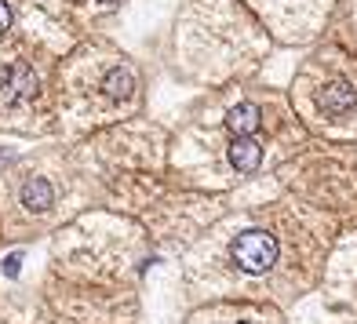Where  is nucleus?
Wrapping results in <instances>:
<instances>
[{"label":"nucleus","mask_w":357,"mask_h":324,"mask_svg":"<svg viewBox=\"0 0 357 324\" xmlns=\"http://www.w3.org/2000/svg\"><path fill=\"white\" fill-rule=\"evenodd\" d=\"M343 219L306 204L273 175L241 186V204L178 255L186 310L215 299L273 302L291 310L321 288Z\"/></svg>","instance_id":"1"},{"label":"nucleus","mask_w":357,"mask_h":324,"mask_svg":"<svg viewBox=\"0 0 357 324\" xmlns=\"http://www.w3.org/2000/svg\"><path fill=\"white\" fill-rule=\"evenodd\" d=\"M157 255L135 215L91 208L47 237L40 295L73 324H139L142 277Z\"/></svg>","instance_id":"2"},{"label":"nucleus","mask_w":357,"mask_h":324,"mask_svg":"<svg viewBox=\"0 0 357 324\" xmlns=\"http://www.w3.org/2000/svg\"><path fill=\"white\" fill-rule=\"evenodd\" d=\"M310 146L296 109L259 95H234L215 113H201L186 132L172 135V179L186 190L237 193L273 175Z\"/></svg>","instance_id":"3"},{"label":"nucleus","mask_w":357,"mask_h":324,"mask_svg":"<svg viewBox=\"0 0 357 324\" xmlns=\"http://www.w3.org/2000/svg\"><path fill=\"white\" fill-rule=\"evenodd\" d=\"M99 204L84 160L70 146H37L0 168V240L8 248L55 237Z\"/></svg>","instance_id":"4"},{"label":"nucleus","mask_w":357,"mask_h":324,"mask_svg":"<svg viewBox=\"0 0 357 324\" xmlns=\"http://www.w3.org/2000/svg\"><path fill=\"white\" fill-rule=\"evenodd\" d=\"M77 157L84 160L99 204L124 215H142L172 179V135L150 121H124L106 132L73 142Z\"/></svg>","instance_id":"5"},{"label":"nucleus","mask_w":357,"mask_h":324,"mask_svg":"<svg viewBox=\"0 0 357 324\" xmlns=\"http://www.w3.org/2000/svg\"><path fill=\"white\" fill-rule=\"evenodd\" d=\"M142 106L139 70L124 55L106 62H88L84 73H73L59 102V132L66 139H88L113 124L132 121Z\"/></svg>","instance_id":"6"},{"label":"nucleus","mask_w":357,"mask_h":324,"mask_svg":"<svg viewBox=\"0 0 357 324\" xmlns=\"http://www.w3.org/2000/svg\"><path fill=\"white\" fill-rule=\"evenodd\" d=\"M284 193L332 212L343 222L357 219V146L347 142H310L273 171Z\"/></svg>","instance_id":"7"},{"label":"nucleus","mask_w":357,"mask_h":324,"mask_svg":"<svg viewBox=\"0 0 357 324\" xmlns=\"http://www.w3.org/2000/svg\"><path fill=\"white\" fill-rule=\"evenodd\" d=\"M291 106L310 135L324 142L357 139V62L335 52L317 55L314 70L291 88Z\"/></svg>","instance_id":"8"},{"label":"nucleus","mask_w":357,"mask_h":324,"mask_svg":"<svg viewBox=\"0 0 357 324\" xmlns=\"http://www.w3.org/2000/svg\"><path fill=\"white\" fill-rule=\"evenodd\" d=\"M237 204H241V190L237 193H204V190H186V186L172 183L139 215V222L150 230L160 255L178 259L208 226H215Z\"/></svg>","instance_id":"9"},{"label":"nucleus","mask_w":357,"mask_h":324,"mask_svg":"<svg viewBox=\"0 0 357 324\" xmlns=\"http://www.w3.org/2000/svg\"><path fill=\"white\" fill-rule=\"evenodd\" d=\"M317 291L328 310L357 314V219H350L343 226V233L335 237Z\"/></svg>","instance_id":"10"},{"label":"nucleus","mask_w":357,"mask_h":324,"mask_svg":"<svg viewBox=\"0 0 357 324\" xmlns=\"http://www.w3.org/2000/svg\"><path fill=\"white\" fill-rule=\"evenodd\" d=\"M183 324H291L288 310L273 302H248V299H215L190 306Z\"/></svg>","instance_id":"11"},{"label":"nucleus","mask_w":357,"mask_h":324,"mask_svg":"<svg viewBox=\"0 0 357 324\" xmlns=\"http://www.w3.org/2000/svg\"><path fill=\"white\" fill-rule=\"evenodd\" d=\"M255 4L263 8L273 22L281 0H255ZM284 4H288V37L284 40H303L306 33H314V26L321 19V11L328 8V0H284Z\"/></svg>","instance_id":"12"},{"label":"nucleus","mask_w":357,"mask_h":324,"mask_svg":"<svg viewBox=\"0 0 357 324\" xmlns=\"http://www.w3.org/2000/svg\"><path fill=\"white\" fill-rule=\"evenodd\" d=\"M44 306V295H40V288L33 291V288H15V281L11 277H4L0 281V317H8V321H15V324H29L37 317V310Z\"/></svg>","instance_id":"13"},{"label":"nucleus","mask_w":357,"mask_h":324,"mask_svg":"<svg viewBox=\"0 0 357 324\" xmlns=\"http://www.w3.org/2000/svg\"><path fill=\"white\" fill-rule=\"evenodd\" d=\"M15 26V4L11 0H0V37H8Z\"/></svg>","instance_id":"14"},{"label":"nucleus","mask_w":357,"mask_h":324,"mask_svg":"<svg viewBox=\"0 0 357 324\" xmlns=\"http://www.w3.org/2000/svg\"><path fill=\"white\" fill-rule=\"evenodd\" d=\"M29 324H73V321H66V317H59L55 310H52V306H40V310H37V317L33 321H29Z\"/></svg>","instance_id":"15"},{"label":"nucleus","mask_w":357,"mask_h":324,"mask_svg":"<svg viewBox=\"0 0 357 324\" xmlns=\"http://www.w3.org/2000/svg\"><path fill=\"white\" fill-rule=\"evenodd\" d=\"M332 324H357V314H343V310H328Z\"/></svg>","instance_id":"16"},{"label":"nucleus","mask_w":357,"mask_h":324,"mask_svg":"<svg viewBox=\"0 0 357 324\" xmlns=\"http://www.w3.org/2000/svg\"><path fill=\"white\" fill-rule=\"evenodd\" d=\"M4 252H8V245H4V240H0V255H4Z\"/></svg>","instance_id":"17"},{"label":"nucleus","mask_w":357,"mask_h":324,"mask_svg":"<svg viewBox=\"0 0 357 324\" xmlns=\"http://www.w3.org/2000/svg\"><path fill=\"white\" fill-rule=\"evenodd\" d=\"M0 324H15V321H8V317H0Z\"/></svg>","instance_id":"18"}]
</instances>
